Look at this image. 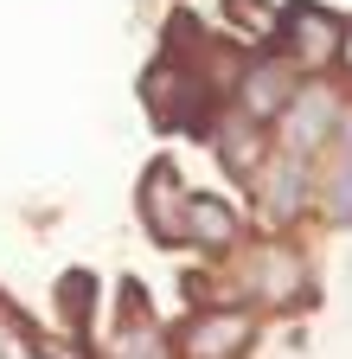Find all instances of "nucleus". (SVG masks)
<instances>
[{
    "label": "nucleus",
    "instance_id": "obj_1",
    "mask_svg": "<svg viewBox=\"0 0 352 359\" xmlns=\"http://www.w3.org/2000/svg\"><path fill=\"white\" fill-rule=\"evenodd\" d=\"M288 103H295L288 71H282V65H262V71L250 77V109H256V116H269V109H288Z\"/></svg>",
    "mask_w": 352,
    "mask_h": 359
},
{
    "label": "nucleus",
    "instance_id": "obj_2",
    "mask_svg": "<svg viewBox=\"0 0 352 359\" xmlns=\"http://www.w3.org/2000/svg\"><path fill=\"white\" fill-rule=\"evenodd\" d=\"M327 122H333V103H327V97H307V103L295 109V122H288V128H295V148H314L321 135H327Z\"/></svg>",
    "mask_w": 352,
    "mask_h": 359
},
{
    "label": "nucleus",
    "instance_id": "obj_3",
    "mask_svg": "<svg viewBox=\"0 0 352 359\" xmlns=\"http://www.w3.org/2000/svg\"><path fill=\"white\" fill-rule=\"evenodd\" d=\"M231 340H244V321H237V314H225V321H205L199 340H192V353H199V359H218Z\"/></svg>",
    "mask_w": 352,
    "mask_h": 359
},
{
    "label": "nucleus",
    "instance_id": "obj_4",
    "mask_svg": "<svg viewBox=\"0 0 352 359\" xmlns=\"http://www.w3.org/2000/svg\"><path fill=\"white\" fill-rule=\"evenodd\" d=\"M186 218L199 224V238H205V244H225V238H231V212H225V205H211V199H192Z\"/></svg>",
    "mask_w": 352,
    "mask_h": 359
},
{
    "label": "nucleus",
    "instance_id": "obj_5",
    "mask_svg": "<svg viewBox=\"0 0 352 359\" xmlns=\"http://www.w3.org/2000/svg\"><path fill=\"white\" fill-rule=\"evenodd\" d=\"M301 52H307V58H314V65L339 52V39H333V26H327L321 13H301Z\"/></svg>",
    "mask_w": 352,
    "mask_h": 359
},
{
    "label": "nucleus",
    "instance_id": "obj_6",
    "mask_svg": "<svg viewBox=\"0 0 352 359\" xmlns=\"http://www.w3.org/2000/svg\"><path fill=\"white\" fill-rule=\"evenodd\" d=\"M346 65H352V39H346Z\"/></svg>",
    "mask_w": 352,
    "mask_h": 359
}]
</instances>
